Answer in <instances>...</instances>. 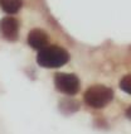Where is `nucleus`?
Masks as SVG:
<instances>
[{"label":"nucleus","mask_w":131,"mask_h":134,"mask_svg":"<svg viewBox=\"0 0 131 134\" xmlns=\"http://www.w3.org/2000/svg\"><path fill=\"white\" fill-rule=\"evenodd\" d=\"M69 60V54L59 46H47L40 49L37 56L38 65L45 68H58L66 65Z\"/></svg>","instance_id":"1"},{"label":"nucleus","mask_w":131,"mask_h":134,"mask_svg":"<svg viewBox=\"0 0 131 134\" xmlns=\"http://www.w3.org/2000/svg\"><path fill=\"white\" fill-rule=\"evenodd\" d=\"M83 99L88 106L93 109H102L114 99V91L103 85H93L86 90Z\"/></svg>","instance_id":"2"},{"label":"nucleus","mask_w":131,"mask_h":134,"mask_svg":"<svg viewBox=\"0 0 131 134\" xmlns=\"http://www.w3.org/2000/svg\"><path fill=\"white\" fill-rule=\"evenodd\" d=\"M54 85H56V89L64 95H76L81 87L80 80L76 75L63 74V72L56 74Z\"/></svg>","instance_id":"3"},{"label":"nucleus","mask_w":131,"mask_h":134,"mask_svg":"<svg viewBox=\"0 0 131 134\" xmlns=\"http://www.w3.org/2000/svg\"><path fill=\"white\" fill-rule=\"evenodd\" d=\"M0 33L1 36L13 42L18 39V34H19V23L18 20L13 18V16H5L0 20Z\"/></svg>","instance_id":"4"},{"label":"nucleus","mask_w":131,"mask_h":134,"mask_svg":"<svg viewBox=\"0 0 131 134\" xmlns=\"http://www.w3.org/2000/svg\"><path fill=\"white\" fill-rule=\"evenodd\" d=\"M48 34L42 29H33L28 34V44L33 49H43L48 44Z\"/></svg>","instance_id":"5"},{"label":"nucleus","mask_w":131,"mask_h":134,"mask_svg":"<svg viewBox=\"0 0 131 134\" xmlns=\"http://www.w3.org/2000/svg\"><path fill=\"white\" fill-rule=\"evenodd\" d=\"M23 7V0H0V8L8 14L18 13Z\"/></svg>","instance_id":"6"},{"label":"nucleus","mask_w":131,"mask_h":134,"mask_svg":"<svg viewBox=\"0 0 131 134\" xmlns=\"http://www.w3.org/2000/svg\"><path fill=\"white\" fill-rule=\"evenodd\" d=\"M120 89L122 90L124 92L131 95V74L126 75V76H124L121 79V81H120Z\"/></svg>","instance_id":"7"},{"label":"nucleus","mask_w":131,"mask_h":134,"mask_svg":"<svg viewBox=\"0 0 131 134\" xmlns=\"http://www.w3.org/2000/svg\"><path fill=\"white\" fill-rule=\"evenodd\" d=\"M126 118L131 120V106L127 109V110H126Z\"/></svg>","instance_id":"8"}]
</instances>
